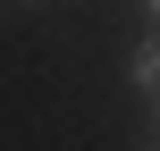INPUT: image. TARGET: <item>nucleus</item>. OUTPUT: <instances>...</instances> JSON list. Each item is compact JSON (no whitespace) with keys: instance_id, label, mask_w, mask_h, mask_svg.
<instances>
[{"instance_id":"f257e3e1","label":"nucleus","mask_w":160,"mask_h":151,"mask_svg":"<svg viewBox=\"0 0 160 151\" xmlns=\"http://www.w3.org/2000/svg\"><path fill=\"white\" fill-rule=\"evenodd\" d=\"M127 76H135V92H152V84H160V42H135V59H127Z\"/></svg>"}]
</instances>
